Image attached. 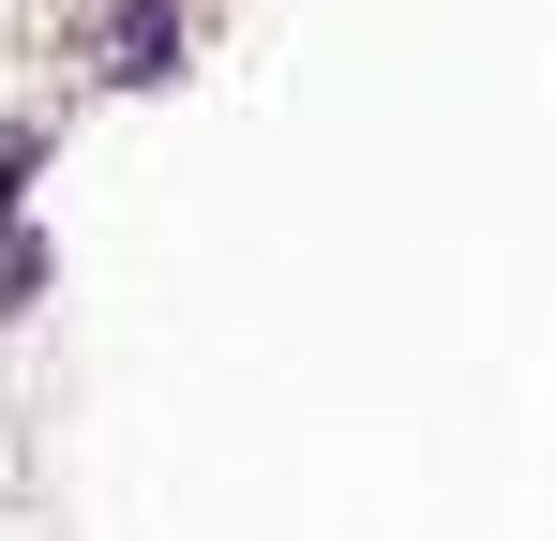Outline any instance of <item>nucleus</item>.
<instances>
[{
  "label": "nucleus",
  "instance_id": "f257e3e1",
  "mask_svg": "<svg viewBox=\"0 0 556 541\" xmlns=\"http://www.w3.org/2000/svg\"><path fill=\"white\" fill-rule=\"evenodd\" d=\"M91 76H105V90H166V76H181V0H121Z\"/></svg>",
  "mask_w": 556,
  "mask_h": 541
},
{
  "label": "nucleus",
  "instance_id": "f03ea898",
  "mask_svg": "<svg viewBox=\"0 0 556 541\" xmlns=\"http://www.w3.org/2000/svg\"><path fill=\"white\" fill-rule=\"evenodd\" d=\"M30 166H46V121H0V226L30 211Z\"/></svg>",
  "mask_w": 556,
  "mask_h": 541
}]
</instances>
